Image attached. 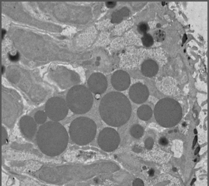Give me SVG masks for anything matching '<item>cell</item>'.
Returning <instances> with one entry per match:
<instances>
[{
	"label": "cell",
	"mask_w": 209,
	"mask_h": 186,
	"mask_svg": "<svg viewBox=\"0 0 209 186\" xmlns=\"http://www.w3.org/2000/svg\"><path fill=\"white\" fill-rule=\"evenodd\" d=\"M199 151L200 147H198L197 149H196V150L195 151V153H194V154H195V155H197V154L198 153V152H199Z\"/></svg>",
	"instance_id": "27"
},
{
	"label": "cell",
	"mask_w": 209,
	"mask_h": 186,
	"mask_svg": "<svg viewBox=\"0 0 209 186\" xmlns=\"http://www.w3.org/2000/svg\"><path fill=\"white\" fill-rule=\"evenodd\" d=\"M116 5V2H108L106 3V6L109 8H113Z\"/></svg>",
	"instance_id": "24"
},
{
	"label": "cell",
	"mask_w": 209,
	"mask_h": 186,
	"mask_svg": "<svg viewBox=\"0 0 209 186\" xmlns=\"http://www.w3.org/2000/svg\"><path fill=\"white\" fill-rule=\"evenodd\" d=\"M197 131L196 129H194V134H197Z\"/></svg>",
	"instance_id": "28"
},
{
	"label": "cell",
	"mask_w": 209,
	"mask_h": 186,
	"mask_svg": "<svg viewBox=\"0 0 209 186\" xmlns=\"http://www.w3.org/2000/svg\"><path fill=\"white\" fill-rule=\"evenodd\" d=\"M158 142H159L160 145H163V146L167 145L168 144V140L165 137L161 138L158 141Z\"/></svg>",
	"instance_id": "22"
},
{
	"label": "cell",
	"mask_w": 209,
	"mask_h": 186,
	"mask_svg": "<svg viewBox=\"0 0 209 186\" xmlns=\"http://www.w3.org/2000/svg\"><path fill=\"white\" fill-rule=\"evenodd\" d=\"M153 36L156 41L157 42H162L166 38V33L161 30H158L155 31Z\"/></svg>",
	"instance_id": "18"
},
{
	"label": "cell",
	"mask_w": 209,
	"mask_h": 186,
	"mask_svg": "<svg viewBox=\"0 0 209 186\" xmlns=\"http://www.w3.org/2000/svg\"><path fill=\"white\" fill-rule=\"evenodd\" d=\"M133 186H144L143 182L140 179H137L134 181Z\"/></svg>",
	"instance_id": "23"
},
{
	"label": "cell",
	"mask_w": 209,
	"mask_h": 186,
	"mask_svg": "<svg viewBox=\"0 0 209 186\" xmlns=\"http://www.w3.org/2000/svg\"><path fill=\"white\" fill-rule=\"evenodd\" d=\"M7 137H8V135H7V132L5 128L3 127H2V144L3 145L6 144L7 140Z\"/></svg>",
	"instance_id": "20"
},
{
	"label": "cell",
	"mask_w": 209,
	"mask_h": 186,
	"mask_svg": "<svg viewBox=\"0 0 209 186\" xmlns=\"http://www.w3.org/2000/svg\"><path fill=\"white\" fill-rule=\"evenodd\" d=\"M111 82L116 90L120 91H124L130 86V76L124 70H117L111 76Z\"/></svg>",
	"instance_id": "10"
},
{
	"label": "cell",
	"mask_w": 209,
	"mask_h": 186,
	"mask_svg": "<svg viewBox=\"0 0 209 186\" xmlns=\"http://www.w3.org/2000/svg\"><path fill=\"white\" fill-rule=\"evenodd\" d=\"M87 85L89 90L96 95H102L106 91L108 82L105 76L99 73H93L89 77Z\"/></svg>",
	"instance_id": "8"
},
{
	"label": "cell",
	"mask_w": 209,
	"mask_h": 186,
	"mask_svg": "<svg viewBox=\"0 0 209 186\" xmlns=\"http://www.w3.org/2000/svg\"><path fill=\"white\" fill-rule=\"evenodd\" d=\"M69 135L64 126L58 122L43 124L38 130L36 141L39 148L46 155L53 157L61 154L68 146Z\"/></svg>",
	"instance_id": "2"
},
{
	"label": "cell",
	"mask_w": 209,
	"mask_h": 186,
	"mask_svg": "<svg viewBox=\"0 0 209 186\" xmlns=\"http://www.w3.org/2000/svg\"><path fill=\"white\" fill-rule=\"evenodd\" d=\"M129 10L127 7H124L121 10L115 12L112 16V23H118L122 21L125 17L128 16L129 14Z\"/></svg>",
	"instance_id": "14"
},
{
	"label": "cell",
	"mask_w": 209,
	"mask_h": 186,
	"mask_svg": "<svg viewBox=\"0 0 209 186\" xmlns=\"http://www.w3.org/2000/svg\"><path fill=\"white\" fill-rule=\"evenodd\" d=\"M98 144L102 150L112 152L118 147L120 142L119 135L112 128H105L101 131L98 137Z\"/></svg>",
	"instance_id": "7"
},
{
	"label": "cell",
	"mask_w": 209,
	"mask_h": 186,
	"mask_svg": "<svg viewBox=\"0 0 209 186\" xmlns=\"http://www.w3.org/2000/svg\"><path fill=\"white\" fill-rule=\"evenodd\" d=\"M154 173H155V171H154V170H153V169L150 170L148 171V174L151 176H153V175H154Z\"/></svg>",
	"instance_id": "25"
},
{
	"label": "cell",
	"mask_w": 209,
	"mask_h": 186,
	"mask_svg": "<svg viewBox=\"0 0 209 186\" xmlns=\"http://www.w3.org/2000/svg\"><path fill=\"white\" fill-rule=\"evenodd\" d=\"M153 111L151 108L147 105H142L137 111L138 117L143 121H148L152 117Z\"/></svg>",
	"instance_id": "13"
},
{
	"label": "cell",
	"mask_w": 209,
	"mask_h": 186,
	"mask_svg": "<svg viewBox=\"0 0 209 186\" xmlns=\"http://www.w3.org/2000/svg\"><path fill=\"white\" fill-rule=\"evenodd\" d=\"M154 113L157 122L165 128L176 126L183 116V109L179 103L171 98L160 100L155 105Z\"/></svg>",
	"instance_id": "3"
},
{
	"label": "cell",
	"mask_w": 209,
	"mask_h": 186,
	"mask_svg": "<svg viewBox=\"0 0 209 186\" xmlns=\"http://www.w3.org/2000/svg\"><path fill=\"white\" fill-rule=\"evenodd\" d=\"M99 111L102 120L109 126L120 127L130 119L131 104L124 94L111 92L102 98Z\"/></svg>",
	"instance_id": "1"
},
{
	"label": "cell",
	"mask_w": 209,
	"mask_h": 186,
	"mask_svg": "<svg viewBox=\"0 0 209 186\" xmlns=\"http://www.w3.org/2000/svg\"><path fill=\"white\" fill-rule=\"evenodd\" d=\"M97 126L93 120L86 117H79L72 121L69 127V134L72 141L78 145H84L95 138Z\"/></svg>",
	"instance_id": "4"
},
{
	"label": "cell",
	"mask_w": 209,
	"mask_h": 186,
	"mask_svg": "<svg viewBox=\"0 0 209 186\" xmlns=\"http://www.w3.org/2000/svg\"><path fill=\"white\" fill-rule=\"evenodd\" d=\"M143 133V128L138 124L134 125L130 129V134L133 137L136 139H139L141 137Z\"/></svg>",
	"instance_id": "15"
},
{
	"label": "cell",
	"mask_w": 209,
	"mask_h": 186,
	"mask_svg": "<svg viewBox=\"0 0 209 186\" xmlns=\"http://www.w3.org/2000/svg\"><path fill=\"white\" fill-rule=\"evenodd\" d=\"M66 102L72 112L76 114H83L92 108L93 97L89 89L82 85H78L73 86L68 91Z\"/></svg>",
	"instance_id": "5"
},
{
	"label": "cell",
	"mask_w": 209,
	"mask_h": 186,
	"mask_svg": "<svg viewBox=\"0 0 209 186\" xmlns=\"http://www.w3.org/2000/svg\"><path fill=\"white\" fill-rule=\"evenodd\" d=\"M129 93L131 100L137 104L145 102L149 96L148 87L142 83H137L132 85Z\"/></svg>",
	"instance_id": "9"
},
{
	"label": "cell",
	"mask_w": 209,
	"mask_h": 186,
	"mask_svg": "<svg viewBox=\"0 0 209 186\" xmlns=\"http://www.w3.org/2000/svg\"><path fill=\"white\" fill-rule=\"evenodd\" d=\"M142 41L144 46L146 47H150L154 43L153 37L149 33H145L142 38Z\"/></svg>",
	"instance_id": "17"
},
{
	"label": "cell",
	"mask_w": 209,
	"mask_h": 186,
	"mask_svg": "<svg viewBox=\"0 0 209 186\" xmlns=\"http://www.w3.org/2000/svg\"><path fill=\"white\" fill-rule=\"evenodd\" d=\"M158 71V64L154 60H147L142 63L141 72L146 77H154L157 75Z\"/></svg>",
	"instance_id": "12"
},
{
	"label": "cell",
	"mask_w": 209,
	"mask_h": 186,
	"mask_svg": "<svg viewBox=\"0 0 209 186\" xmlns=\"http://www.w3.org/2000/svg\"><path fill=\"white\" fill-rule=\"evenodd\" d=\"M69 107L65 100L58 96H54L47 101L45 111L50 119L54 122L64 119L69 112Z\"/></svg>",
	"instance_id": "6"
},
{
	"label": "cell",
	"mask_w": 209,
	"mask_h": 186,
	"mask_svg": "<svg viewBox=\"0 0 209 186\" xmlns=\"http://www.w3.org/2000/svg\"><path fill=\"white\" fill-rule=\"evenodd\" d=\"M153 144H154V140L152 138H148L145 140V147L148 150L151 149L153 148Z\"/></svg>",
	"instance_id": "21"
},
{
	"label": "cell",
	"mask_w": 209,
	"mask_h": 186,
	"mask_svg": "<svg viewBox=\"0 0 209 186\" xmlns=\"http://www.w3.org/2000/svg\"><path fill=\"white\" fill-rule=\"evenodd\" d=\"M47 115L44 111H39L35 114V120L38 124H43L46 121Z\"/></svg>",
	"instance_id": "16"
},
{
	"label": "cell",
	"mask_w": 209,
	"mask_h": 186,
	"mask_svg": "<svg viewBox=\"0 0 209 186\" xmlns=\"http://www.w3.org/2000/svg\"><path fill=\"white\" fill-rule=\"evenodd\" d=\"M149 30L148 24L145 22H141L139 23L138 26V31L140 34H145Z\"/></svg>",
	"instance_id": "19"
},
{
	"label": "cell",
	"mask_w": 209,
	"mask_h": 186,
	"mask_svg": "<svg viewBox=\"0 0 209 186\" xmlns=\"http://www.w3.org/2000/svg\"><path fill=\"white\" fill-rule=\"evenodd\" d=\"M20 127L21 133L27 139H33L37 131L36 121L30 116H24L20 121Z\"/></svg>",
	"instance_id": "11"
},
{
	"label": "cell",
	"mask_w": 209,
	"mask_h": 186,
	"mask_svg": "<svg viewBox=\"0 0 209 186\" xmlns=\"http://www.w3.org/2000/svg\"><path fill=\"white\" fill-rule=\"evenodd\" d=\"M197 136H196L194 138V141L193 142V148L195 146L196 144H197Z\"/></svg>",
	"instance_id": "26"
}]
</instances>
